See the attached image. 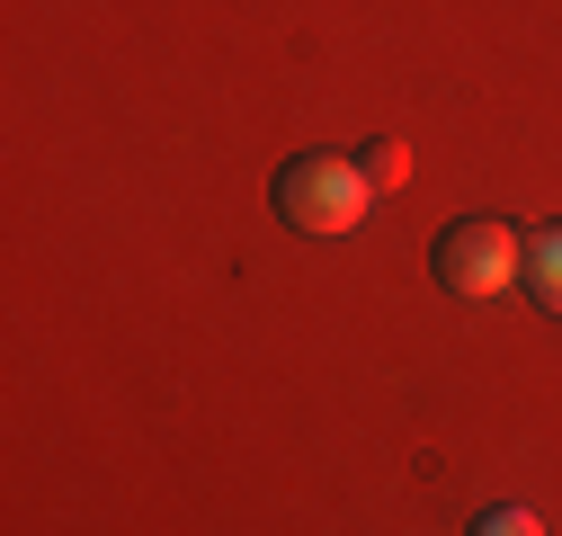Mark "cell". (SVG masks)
<instances>
[{
	"label": "cell",
	"instance_id": "1",
	"mask_svg": "<svg viewBox=\"0 0 562 536\" xmlns=\"http://www.w3.org/2000/svg\"><path fill=\"white\" fill-rule=\"evenodd\" d=\"M277 215H286L295 233H313V242H339V233H358L367 224V206H375V188H367V170L348 161V153H295L286 170H277Z\"/></svg>",
	"mask_w": 562,
	"mask_h": 536
},
{
	"label": "cell",
	"instance_id": "2",
	"mask_svg": "<svg viewBox=\"0 0 562 536\" xmlns=\"http://www.w3.org/2000/svg\"><path fill=\"white\" fill-rule=\"evenodd\" d=\"M429 268H438V287H447L456 304H482V295H501V287L527 278V250H518V233H509L501 215H456V224L438 233Z\"/></svg>",
	"mask_w": 562,
	"mask_h": 536
},
{
	"label": "cell",
	"instance_id": "3",
	"mask_svg": "<svg viewBox=\"0 0 562 536\" xmlns=\"http://www.w3.org/2000/svg\"><path fill=\"white\" fill-rule=\"evenodd\" d=\"M527 287H536L544 313H562V224H544V233L527 242Z\"/></svg>",
	"mask_w": 562,
	"mask_h": 536
},
{
	"label": "cell",
	"instance_id": "4",
	"mask_svg": "<svg viewBox=\"0 0 562 536\" xmlns=\"http://www.w3.org/2000/svg\"><path fill=\"white\" fill-rule=\"evenodd\" d=\"M358 170H367V188H375V197H393V188L411 179V153H402V144H367V153H358Z\"/></svg>",
	"mask_w": 562,
	"mask_h": 536
},
{
	"label": "cell",
	"instance_id": "5",
	"mask_svg": "<svg viewBox=\"0 0 562 536\" xmlns=\"http://www.w3.org/2000/svg\"><path fill=\"white\" fill-rule=\"evenodd\" d=\"M464 536H544V518H536V510H482Z\"/></svg>",
	"mask_w": 562,
	"mask_h": 536
}]
</instances>
